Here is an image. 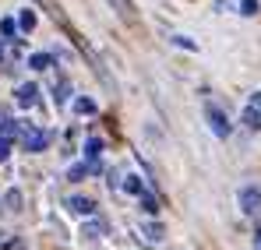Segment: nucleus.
<instances>
[{"instance_id": "obj_2", "label": "nucleus", "mask_w": 261, "mask_h": 250, "mask_svg": "<svg viewBox=\"0 0 261 250\" xmlns=\"http://www.w3.org/2000/svg\"><path fill=\"white\" fill-rule=\"evenodd\" d=\"M205 117H208V124H212V130H216L219 137H226V134H229V120H226V113L219 109L216 102H208V106H205Z\"/></svg>"}, {"instance_id": "obj_13", "label": "nucleus", "mask_w": 261, "mask_h": 250, "mask_svg": "<svg viewBox=\"0 0 261 250\" xmlns=\"http://www.w3.org/2000/svg\"><path fill=\"white\" fill-rule=\"evenodd\" d=\"M258 250H261V226H258Z\"/></svg>"}, {"instance_id": "obj_5", "label": "nucleus", "mask_w": 261, "mask_h": 250, "mask_svg": "<svg viewBox=\"0 0 261 250\" xmlns=\"http://www.w3.org/2000/svg\"><path fill=\"white\" fill-rule=\"evenodd\" d=\"M36 95H39V92H36V85L18 88V102H21V106H32V102H36Z\"/></svg>"}, {"instance_id": "obj_11", "label": "nucleus", "mask_w": 261, "mask_h": 250, "mask_svg": "<svg viewBox=\"0 0 261 250\" xmlns=\"http://www.w3.org/2000/svg\"><path fill=\"white\" fill-rule=\"evenodd\" d=\"M127 190H130V194H141V183H138V176H127Z\"/></svg>"}, {"instance_id": "obj_1", "label": "nucleus", "mask_w": 261, "mask_h": 250, "mask_svg": "<svg viewBox=\"0 0 261 250\" xmlns=\"http://www.w3.org/2000/svg\"><path fill=\"white\" fill-rule=\"evenodd\" d=\"M240 211L244 215H261V183L240 187Z\"/></svg>"}, {"instance_id": "obj_9", "label": "nucleus", "mask_w": 261, "mask_h": 250, "mask_svg": "<svg viewBox=\"0 0 261 250\" xmlns=\"http://www.w3.org/2000/svg\"><path fill=\"white\" fill-rule=\"evenodd\" d=\"M145 236L159 243V240H163V226H145Z\"/></svg>"}, {"instance_id": "obj_10", "label": "nucleus", "mask_w": 261, "mask_h": 250, "mask_svg": "<svg viewBox=\"0 0 261 250\" xmlns=\"http://www.w3.org/2000/svg\"><path fill=\"white\" fill-rule=\"evenodd\" d=\"M240 11H244V14H258V0H244Z\"/></svg>"}, {"instance_id": "obj_6", "label": "nucleus", "mask_w": 261, "mask_h": 250, "mask_svg": "<svg viewBox=\"0 0 261 250\" xmlns=\"http://www.w3.org/2000/svg\"><path fill=\"white\" fill-rule=\"evenodd\" d=\"M67 208L78 211V215H88V211H92V201H88V198H71V201H67Z\"/></svg>"}, {"instance_id": "obj_3", "label": "nucleus", "mask_w": 261, "mask_h": 250, "mask_svg": "<svg viewBox=\"0 0 261 250\" xmlns=\"http://www.w3.org/2000/svg\"><path fill=\"white\" fill-rule=\"evenodd\" d=\"M21 145H25L29 152H43L46 145H49V134H46V130H32V127H29V130H21Z\"/></svg>"}, {"instance_id": "obj_7", "label": "nucleus", "mask_w": 261, "mask_h": 250, "mask_svg": "<svg viewBox=\"0 0 261 250\" xmlns=\"http://www.w3.org/2000/svg\"><path fill=\"white\" fill-rule=\"evenodd\" d=\"M74 109H78V113H95V102H92V99H78Z\"/></svg>"}, {"instance_id": "obj_8", "label": "nucleus", "mask_w": 261, "mask_h": 250, "mask_svg": "<svg viewBox=\"0 0 261 250\" xmlns=\"http://www.w3.org/2000/svg\"><path fill=\"white\" fill-rule=\"evenodd\" d=\"M32 67H36V71H46V67H49V57H46V53H36V57H32Z\"/></svg>"}, {"instance_id": "obj_12", "label": "nucleus", "mask_w": 261, "mask_h": 250, "mask_svg": "<svg viewBox=\"0 0 261 250\" xmlns=\"http://www.w3.org/2000/svg\"><path fill=\"white\" fill-rule=\"evenodd\" d=\"M32 25H36V18H32V14L25 11V14H21V29H32Z\"/></svg>"}, {"instance_id": "obj_4", "label": "nucleus", "mask_w": 261, "mask_h": 250, "mask_svg": "<svg viewBox=\"0 0 261 250\" xmlns=\"http://www.w3.org/2000/svg\"><path fill=\"white\" fill-rule=\"evenodd\" d=\"M85 159H88L92 169H99V159H102V141H99V137H92V141L85 145Z\"/></svg>"}]
</instances>
